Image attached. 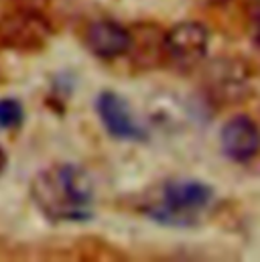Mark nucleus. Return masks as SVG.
Wrapping results in <instances>:
<instances>
[{"label": "nucleus", "mask_w": 260, "mask_h": 262, "mask_svg": "<svg viewBox=\"0 0 260 262\" xmlns=\"http://www.w3.org/2000/svg\"><path fill=\"white\" fill-rule=\"evenodd\" d=\"M31 197L53 222H83L92 217L94 183L77 165H55L35 175Z\"/></svg>", "instance_id": "nucleus-1"}, {"label": "nucleus", "mask_w": 260, "mask_h": 262, "mask_svg": "<svg viewBox=\"0 0 260 262\" xmlns=\"http://www.w3.org/2000/svg\"><path fill=\"white\" fill-rule=\"evenodd\" d=\"M213 201V189L193 179H171L163 185V195L150 203L146 215L163 226L189 228L195 226Z\"/></svg>", "instance_id": "nucleus-2"}, {"label": "nucleus", "mask_w": 260, "mask_h": 262, "mask_svg": "<svg viewBox=\"0 0 260 262\" xmlns=\"http://www.w3.org/2000/svg\"><path fill=\"white\" fill-rule=\"evenodd\" d=\"M53 35L51 23L45 14L20 8L6 12L0 18V43L14 51H39L47 45Z\"/></svg>", "instance_id": "nucleus-3"}, {"label": "nucleus", "mask_w": 260, "mask_h": 262, "mask_svg": "<svg viewBox=\"0 0 260 262\" xmlns=\"http://www.w3.org/2000/svg\"><path fill=\"white\" fill-rule=\"evenodd\" d=\"M209 31L193 20H185L175 25L165 33V49L167 59L181 67H193L207 55Z\"/></svg>", "instance_id": "nucleus-4"}, {"label": "nucleus", "mask_w": 260, "mask_h": 262, "mask_svg": "<svg viewBox=\"0 0 260 262\" xmlns=\"http://www.w3.org/2000/svg\"><path fill=\"white\" fill-rule=\"evenodd\" d=\"M98 116L104 124L106 132L118 140L142 142L146 140V132L138 124L136 116L132 114L128 102L114 92H102L96 100Z\"/></svg>", "instance_id": "nucleus-5"}, {"label": "nucleus", "mask_w": 260, "mask_h": 262, "mask_svg": "<svg viewBox=\"0 0 260 262\" xmlns=\"http://www.w3.org/2000/svg\"><path fill=\"white\" fill-rule=\"evenodd\" d=\"M220 144L222 152L236 163L254 159L260 150V130L256 122L242 114L230 118L220 132Z\"/></svg>", "instance_id": "nucleus-6"}, {"label": "nucleus", "mask_w": 260, "mask_h": 262, "mask_svg": "<svg viewBox=\"0 0 260 262\" xmlns=\"http://www.w3.org/2000/svg\"><path fill=\"white\" fill-rule=\"evenodd\" d=\"M85 47L100 59H116L130 49V29L114 20H94L83 33Z\"/></svg>", "instance_id": "nucleus-7"}, {"label": "nucleus", "mask_w": 260, "mask_h": 262, "mask_svg": "<svg viewBox=\"0 0 260 262\" xmlns=\"http://www.w3.org/2000/svg\"><path fill=\"white\" fill-rule=\"evenodd\" d=\"M130 31V49L128 53L132 59L142 67H150L153 63H159L163 57H167L165 49V33L159 31L153 25H140Z\"/></svg>", "instance_id": "nucleus-8"}, {"label": "nucleus", "mask_w": 260, "mask_h": 262, "mask_svg": "<svg viewBox=\"0 0 260 262\" xmlns=\"http://www.w3.org/2000/svg\"><path fill=\"white\" fill-rule=\"evenodd\" d=\"M23 118H25V112L18 100H12V98L0 100V128H18Z\"/></svg>", "instance_id": "nucleus-9"}, {"label": "nucleus", "mask_w": 260, "mask_h": 262, "mask_svg": "<svg viewBox=\"0 0 260 262\" xmlns=\"http://www.w3.org/2000/svg\"><path fill=\"white\" fill-rule=\"evenodd\" d=\"M250 12H252V20H254V41L260 47V0H254Z\"/></svg>", "instance_id": "nucleus-10"}, {"label": "nucleus", "mask_w": 260, "mask_h": 262, "mask_svg": "<svg viewBox=\"0 0 260 262\" xmlns=\"http://www.w3.org/2000/svg\"><path fill=\"white\" fill-rule=\"evenodd\" d=\"M4 167H6V155H4V150L0 148V173L4 171Z\"/></svg>", "instance_id": "nucleus-11"}, {"label": "nucleus", "mask_w": 260, "mask_h": 262, "mask_svg": "<svg viewBox=\"0 0 260 262\" xmlns=\"http://www.w3.org/2000/svg\"><path fill=\"white\" fill-rule=\"evenodd\" d=\"M211 4H228V2H232V0H209Z\"/></svg>", "instance_id": "nucleus-12"}]
</instances>
